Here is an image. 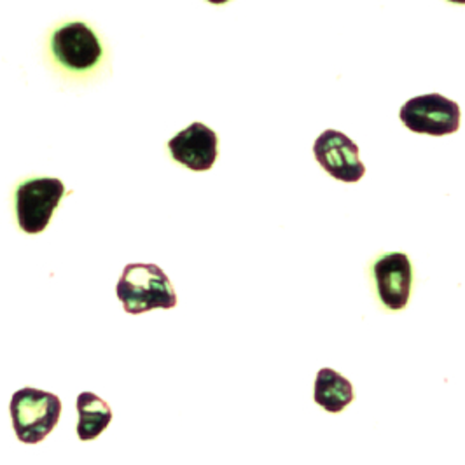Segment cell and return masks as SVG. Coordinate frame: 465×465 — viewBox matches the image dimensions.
<instances>
[{
	"label": "cell",
	"instance_id": "cell-1",
	"mask_svg": "<svg viewBox=\"0 0 465 465\" xmlns=\"http://www.w3.org/2000/svg\"><path fill=\"white\" fill-rule=\"evenodd\" d=\"M116 292L124 312L132 315L156 308L170 310L177 304V294L172 282L156 264H128L117 282Z\"/></svg>",
	"mask_w": 465,
	"mask_h": 465
},
{
	"label": "cell",
	"instance_id": "cell-2",
	"mask_svg": "<svg viewBox=\"0 0 465 465\" xmlns=\"http://www.w3.org/2000/svg\"><path fill=\"white\" fill-rule=\"evenodd\" d=\"M9 411L16 438L26 444H37L58 425L62 401L51 392L26 387L13 396Z\"/></svg>",
	"mask_w": 465,
	"mask_h": 465
},
{
	"label": "cell",
	"instance_id": "cell-3",
	"mask_svg": "<svg viewBox=\"0 0 465 465\" xmlns=\"http://www.w3.org/2000/svg\"><path fill=\"white\" fill-rule=\"evenodd\" d=\"M65 196V186L60 179H32L16 189L18 224L28 234L45 232Z\"/></svg>",
	"mask_w": 465,
	"mask_h": 465
},
{
	"label": "cell",
	"instance_id": "cell-4",
	"mask_svg": "<svg viewBox=\"0 0 465 465\" xmlns=\"http://www.w3.org/2000/svg\"><path fill=\"white\" fill-rule=\"evenodd\" d=\"M401 121L415 134L442 137L460 128V107L440 94H421L402 105Z\"/></svg>",
	"mask_w": 465,
	"mask_h": 465
},
{
	"label": "cell",
	"instance_id": "cell-5",
	"mask_svg": "<svg viewBox=\"0 0 465 465\" xmlns=\"http://www.w3.org/2000/svg\"><path fill=\"white\" fill-rule=\"evenodd\" d=\"M317 162L331 177L341 183H357L364 177L366 166L359 160V147L336 130H326L313 145Z\"/></svg>",
	"mask_w": 465,
	"mask_h": 465
},
{
	"label": "cell",
	"instance_id": "cell-6",
	"mask_svg": "<svg viewBox=\"0 0 465 465\" xmlns=\"http://www.w3.org/2000/svg\"><path fill=\"white\" fill-rule=\"evenodd\" d=\"M51 47L56 60L70 70H88L102 58V46L94 30L84 24L64 25L53 34Z\"/></svg>",
	"mask_w": 465,
	"mask_h": 465
},
{
	"label": "cell",
	"instance_id": "cell-7",
	"mask_svg": "<svg viewBox=\"0 0 465 465\" xmlns=\"http://www.w3.org/2000/svg\"><path fill=\"white\" fill-rule=\"evenodd\" d=\"M378 296L389 310H402L411 292L413 270L406 254L392 252L380 257L372 268Z\"/></svg>",
	"mask_w": 465,
	"mask_h": 465
},
{
	"label": "cell",
	"instance_id": "cell-8",
	"mask_svg": "<svg viewBox=\"0 0 465 465\" xmlns=\"http://www.w3.org/2000/svg\"><path fill=\"white\" fill-rule=\"evenodd\" d=\"M217 135L209 126L193 123L168 142L172 158L194 172H207L217 160Z\"/></svg>",
	"mask_w": 465,
	"mask_h": 465
},
{
	"label": "cell",
	"instance_id": "cell-9",
	"mask_svg": "<svg viewBox=\"0 0 465 465\" xmlns=\"http://www.w3.org/2000/svg\"><path fill=\"white\" fill-rule=\"evenodd\" d=\"M77 436L81 441H94L113 421L111 406L92 392L77 397Z\"/></svg>",
	"mask_w": 465,
	"mask_h": 465
},
{
	"label": "cell",
	"instance_id": "cell-10",
	"mask_svg": "<svg viewBox=\"0 0 465 465\" xmlns=\"http://www.w3.org/2000/svg\"><path fill=\"white\" fill-rule=\"evenodd\" d=\"M315 401L329 413H340L353 401V387L340 372L321 370L315 381Z\"/></svg>",
	"mask_w": 465,
	"mask_h": 465
},
{
	"label": "cell",
	"instance_id": "cell-11",
	"mask_svg": "<svg viewBox=\"0 0 465 465\" xmlns=\"http://www.w3.org/2000/svg\"><path fill=\"white\" fill-rule=\"evenodd\" d=\"M209 2H212V4H226L228 0H209Z\"/></svg>",
	"mask_w": 465,
	"mask_h": 465
},
{
	"label": "cell",
	"instance_id": "cell-12",
	"mask_svg": "<svg viewBox=\"0 0 465 465\" xmlns=\"http://www.w3.org/2000/svg\"><path fill=\"white\" fill-rule=\"evenodd\" d=\"M450 2H455V4H465V0H450Z\"/></svg>",
	"mask_w": 465,
	"mask_h": 465
}]
</instances>
